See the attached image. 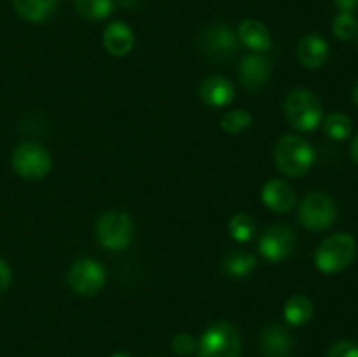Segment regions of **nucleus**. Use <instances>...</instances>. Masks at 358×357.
<instances>
[{"mask_svg":"<svg viewBox=\"0 0 358 357\" xmlns=\"http://www.w3.org/2000/svg\"><path fill=\"white\" fill-rule=\"evenodd\" d=\"M275 164L283 175L287 177H303L313 168L317 154L311 144L304 140L303 136L297 135H283L276 142L275 153Z\"/></svg>","mask_w":358,"mask_h":357,"instance_id":"f257e3e1","label":"nucleus"},{"mask_svg":"<svg viewBox=\"0 0 358 357\" xmlns=\"http://www.w3.org/2000/svg\"><path fill=\"white\" fill-rule=\"evenodd\" d=\"M287 121L297 132H313L324 121V108L317 94L304 88L290 91L283 104Z\"/></svg>","mask_w":358,"mask_h":357,"instance_id":"f03ea898","label":"nucleus"},{"mask_svg":"<svg viewBox=\"0 0 358 357\" xmlns=\"http://www.w3.org/2000/svg\"><path fill=\"white\" fill-rule=\"evenodd\" d=\"M357 255V241L350 233H336L325 238L315 252V265L322 273L334 275L348 268Z\"/></svg>","mask_w":358,"mask_h":357,"instance_id":"7ed1b4c3","label":"nucleus"},{"mask_svg":"<svg viewBox=\"0 0 358 357\" xmlns=\"http://www.w3.org/2000/svg\"><path fill=\"white\" fill-rule=\"evenodd\" d=\"M98 244L107 251H124L131 245L135 234V224L126 212L112 210L100 216L94 226Z\"/></svg>","mask_w":358,"mask_h":357,"instance_id":"20e7f679","label":"nucleus"},{"mask_svg":"<svg viewBox=\"0 0 358 357\" xmlns=\"http://www.w3.org/2000/svg\"><path fill=\"white\" fill-rule=\"evenodd\" d=\"M198 49L208 62L226 63L236 56L240 49L238 35L227 24H210L199 34Z\"/></svg>","mask_w":358,"mask_h":357,"instance_id":"39448f33","label":"nucleus"},{"mask_svg":"<svg viewBox=\"0 0 358 357\" xmlns=\"http://www.w3.org/2000/svg\"><path fill=\"white\" fill-rule=\"evenodd\" d=\"M240 332L229 322L210 326L199 338L198 357H240Z\"/></svg>","mask_w":358,"mask_h":357,"instance_id":"423d86ee","label":"nucleus"},{"mask_svg":"<svg viewBox=\"0 0 358 357\" xmlns=\"http://www.w3.org/2000/svg\"><path fill=\"white\" fill-rule=\"evenodd\" d=\"M10 164L20 177L27 181H41L51 172L52 158L42 144L23 142L14 149Z\"/></svg>","mask_w":358,"mask_h":357,"instance_id":"0eeeda50","label":"nucleus"},{"mask_svg":"<svg viewBox=\"0 0 358 357\" xmlns=\"http://www.w3.org/2000/svg\"><path fill=\"white\" fill-rule=\"evenodd\" d=\"M299 223L310 231H325L336 223L338 217V206L332 196L325 192L315 191L304 196L299 203Z\"/></svg>","mask_w":358,"mask_h":357,"instance_id":"6e6552de","label":"nucleus"},{"mask_svg":"<svg viewBox=\"0 0 358 357\" xmlns=\"http://www.w3.org/2000/svg\"><path fill=\"white\" fill-rule=\"evenodd\" d=\"M69 286L72 290L80 296H93L103 289L107 282V272L103 266L91 258L77 259L69 270Z\"/></svg>","mask_w":358,"mask_h":357,"instance_id":"1a4fd4ad","label":"nucleus"},{"mask_svg":"<svg viewBox=\"0 0 358 357\" xmlns=\"http://www.w3.org/2000/svg\"><path fill=\"white\" fill-rule=\"evenodd\" d=\"M297 237L287 224H273L259 238V252L269 262H282L296 251Z\"/></svg>","mask_w":358,"mask_h":357,"instance_id":"9d476101","label":"nucleus"},{"mask_svg":"<svg viewBox=\"0 0 358 357\" xmlns=\"http://www.w3.org/2000/svg\"><path fill=\"white\" fill-rule=\"evenodd\" d=\"M273 74L271 59L264 55H247L240 63V80L245 90L259 91L269 83Z\"/></svg>","mask_w":358,"mask_h":357,"instance_id":"9b49d317","label":"nucleus"},{"mask_svg":"<svg viewBox=\"0 0 358 357\" xmlns=\"http://www.w3.org/2000/svg\"><path fill=\"white\" fill-rule=\"evenodd\" d=\"M261 200L269 210L287 214L296 206L297 196L292 186L283 178H269L261 189Z\"/></svg>","mask_w":358,"mask_h":357,"instance_id":"f8f14e48","label":"nucleus"},{"mask_svg":"<svg viewBox=\"0 0 358 357\" xmlns=\"http://www.w3.org/2000/svg\"><path fill=\"white\" fill-rule=\"evenodd\" d=\"M199 97L201 102L210 108H222L233 104L236 91L233 83L224 76H210L206 77L199 88Z\"/></svg>","mask_w":358,"mask_h":357,"instance_id":"ddd939ff","label":"nucleus"},{"mask_svg":"<svg viewBox=\"0 0 358 357\" xmlns=\"http://www.w3.org/2000/svg\"><path fill=\"white\" fill-rule=\"evenodd\" d=\"M329 58V44L322 35L308 34L297 44V59L308 70H317Z\"/></svg>","mask_w":358,"mask_h":357,"instance_id":"4468645a","label":"nucleus"},{"mask_svg":"<svg viewBox=\"0 0 358 357\" xmlns=\"http://www.w3.org/2000/svg\"><path fill=\"white\" fill-rule=\"evenodd\" d=\"M264 357H289L294 350V338L282 326H266L259 336Z\"/></svg>","mask_w":358,"mask_h":357,"instance_id":"2eb2a0df","label":"nucleus"},{"mask_svg":"<svg viewBox=\"0 0 358 357\" xmlns=\"http://www.w3.org/2000/svg\"><path fill=\"white\" fill-rule=\"evenodd\" d=\"M238 41L259 55L269 51L273 46L271 31L262 21L254 20V18L241 21L240 27H238Z\"/></svg>","mask_w":358,"mask_h":357,"instance_id":"dca6fc26","label":"nucleus"},{"mask_svg":"<svg viewBox=\"0 0 358 357\" xmlns=\"http://www.w3.org/2000/svg\"><path fill=\"white\" fill-rule=\"evenodd\" d=\"M103 46L115 58L128 56L133 51V48H135V34H133V30L126 23L114 21V23L105 27Z\"/></svg>","mask_w":358,"mask_h":357,"instance_id":"f3484780","label":"nucleus"},{"mask_svg":"<svg viewBox=\"0 0 358 357\" xmlns=\"http://www.w3.org/2000/svg\"><path fill=\"white\" fill-rule=\"evenodd\" d=\"M257 268V258L252 252L234 248L229 251L222 259V270L231 279H247Z\"/></svg>","mask_w":358,"mask_h":357,"instance_id":"a211bd4d","label":"nucleus"},{"mask_svg":"<svg viewBox=\"0 0 358 357\" xmlns=\"http://www.w3.org/2000/svg\"><path fill=\"white\" fill-rule=\"evenodd\" d=\"M313 301L304 294H294L292 298L287 300L285 307H283V317H285L287 324L296 326V328L306 326L313 318Z\"/></svg>","mask_w":358,"mask_h":357,"instance_id":"6ab92c4d","label":"nucleus"},{"mask_svg":"<svg viewBox=\"0 0 358 357\" xmlns=\"http://www.w3.org/2000/svg\"><path fill=\"white\" fill-rule=\"evenodd\" d=\"M59 0H13L16 13L30 23L45 21L56 10Z\"/></svg>","mask_w":358,"mask_h":357,"instance_id":"aec40b11","label":"nucleus"},{"mask_svg":"<svg viewBox=\"0 0 358 357\" xmlns=\"http://www.w3.org/2000/svg\"><path fill=\"white\" fill-rule=\"evenodd\" d=\"M322 125H324L325 135L332 140H346L352 135L353 121L350 115L343 112H332L322 121Z\"/></svg>","mask_w":358,"mask_h":357,"instance_id":"412c9836","label":"nucleus"},{"mask_svg":"<svg viewBox=\"0 0 358 357\" xmlns=\"http://www.w3.org/2000/svg\"><path fill=\"white\" fill-rule=\"evenodd\" d=\"M76 9L86 20L101 21L114 10V0H73Z\"/></svg>","mask_w":358,"mask_h":357,"instance_id":"4be33fe9","label":"nucleus"},{"mask_svg":"<svg viewBox=\"0 0 358 357\" xmlns=\"http://www.w3.org/2000/svg\"><path fill=\"white\" fill-rule=\"evenodd\" d=\"M257 231V224H255L254 217L248 214H236L231 217L229 220V234L233 240L245 244V241L252 240Z\"/></svg>","mask_w":358,"mask_h":357,"instance_id":"5701e85b","label":"nucleus"},{"mask_svg":"<svg viewBox=\"0 0 358 357\" xmlns=\"http://www.w3.org/2000/svg\"><path fill=\"white\" fill-rule=\"evenodd\" d=\"M332 34L339 41H353L358 37V21L352 13H339L332 21Z\"/></svg>","mask_w":358,"mask_h":357,"instance_id":"b1692460","label":"nucleus"},{"mask_svg":"<svg viewBox=\"0 0 358 357\" xmlns=\"http://www.w3.org/2000/svg\"><path fill=\"white\" fill-rule=\"evenodd\" d=\"M224 132L231 133V135H236V133H243L245 130H248L252 126V114L245 108H234L229 111L220 121Z\"/></svg>","mask_w":358,"mask_h":357,"instance_id":"393cba45","label":"nucleus"},{"mask_svg":"<svg viewBox=\"0 0 358 357\" xmlns=\"http://www.w3.org/2000/svg\"><path fill=\"white\" fill-rule=\"evenodd\" d=\"M171 349L177 356H191L194 350H198V343H196L194 336H191L189 332H180V335L175 336L171 340Z\"/></svg>","mask_w":358,"mask_h":357,"instance_id":"a878e982","label":"nucleus"},{"mask_svg":"<svg viewBox=\"0 0 358 357\" xmlns=\"http://www.w3.org/2000/svg\"><path fill=\"white\" fill-rule=\"evenodd\" d=\"M327 357H358V343L350 342V340L334 343L329 350Z\"/></svg>","mask_w":358,"mask_h":357,"instance_id":"bb28decb","label":"nucleus"},{"mask_svg":"<svg viewBox=\"0 0 358 357\" xmlns=\"http://www.w3.org/2000/svg\"><path fill=\"white\" fill-rule=\"evenodd\" d=\"M10 282H13V272H10V266L0 258V294H3L7 289H9Z\"/></svg>","mask_w":358,"mask_h":357,"instance_id":"cd10ccee","label":"nucleus"},{"mask_svg":"<svg viewBox=\"0 0 358 357\" xmlns=\"http://www.w3.org/2000/svg\"><path fill=\"white\" fill-rule=\"evenodd\" d=\"M339 13H352L358 9V0H334Z\"/></svg>","mask_w":358,"mask_h":357,"instance_id":"c85d7f7f","label":"nucleus"},{"mask_svg":"<svg viewBox=\"0 0 358 357\" xmlns=\"http://www.w3.org/2000/svg\"><path fill=\"white\" fill-rule=\"evenodd\" d=\"M350 156H352L353 163L358 164V133L355 136H353L352 146H350Z\"/></svg>","mask_w":358,"mask_h":357,"instance_id":"c756f323","label":"nucleus"},{"mask_svg":"<svg viewBox=\"0 0 358 357\" xmlns=\"http://www.w3.org/2000/svg\"><path fill=\"white\" fill-rule=\"evenodd\" d=\"M119 4L126 7V9H136L142 4V0H119Z\"/></svg>","mask_w":358,"mask_h":357,"instance_id":"7c9ffc66","label":"nucleus"},{"mask_svg":"<svg viewBox=\"0 0 358 357\" xmlns=\"http://www.w3.org/2000/svg\"><path fill=\"white\" fill-rule=\"evenodd\" d=\"M353 102H355V105L358 107V80H357L355 88H353Z\"/></svg>","mask_w":358,"mask_h":357,"instance_id":"2f4dec72","label":"nucleus"},{"mask_svg":"<svg viewBox=\"0 0 358 357\" xmlns=\"http://www.w3.org/2000/svg\"><path fill=\"white\" fill-rule=\"evenodd\" d=\"M110 357H131V356H128V354H114V356Z\"/></svg>","mask_w":358,"mask_h":357,"instance_id":"473e14b6","label":"nucleus"}]
</instances>
